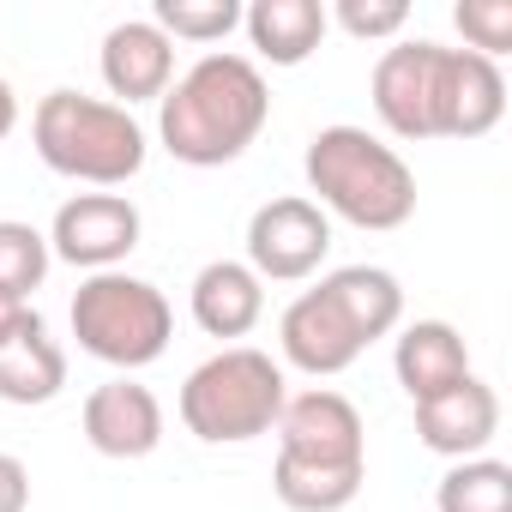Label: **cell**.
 <instances>
[{"label": "cell", "mask_w": 512, "mask_h": 512, "mask_svg": "<svg viewBox=\"0 0 512 512\" xmlns=\"http://www.w3.org/2000/svg\"><path fill=\"white\" fill-rule=\"evenodd\" d=\"M272 121V85L235 49L199 55L163 97H157V139L187 169L235 163Z\"/></svg>", "instance_id": "6da1fadb"}, {"label": "cell", "mask_w": 512, "mask_h": 512, "mask_svg": "<svg viewBox=\"0 0 512 512\" xmlns=\"http://www.w3.org/2000/svg\"><path fill=\"white\" fill-rule=\"evenodd\" d=\"M278 464H272V494L290 512H344L362 482H368V428L362 410L332 392L308 386L284 398L278 416Z\"/></svg>", "instance_id": "7a4b0ae2"}, {"label": "cell", "mask_w": 512, "mask_h": 512, "mask_svg": "<svg viewBox=\"0 0 512 512\" xmlns=\"http://www.w3.org/2000/svg\"><path fill=\"white\" fill-rule=\"evenodd\" d=\"M308 193L326 217H344L356 229H404L416 217V169L398 145H386L368 127H320L302 151Z\"/></svg>", "instance_id": "3957f363"}, {"label": "cell", "mask_w": 512, "mask_h": 512, "mask_svg": "<svg viewBox=\"0 0 512 512\" xmlns=\"http://www.w3.org/2000/svg\"><path fill=\"white\" fill-rule=\"evenodd\" d=\"M31 145L55 175L85 181L97 193L127 187L151 157V139L133 121V109L109 97H85V91H49L31 109Z\"/></svg>", "instance_id": "277c9868"}, {"label": "cell", "mask_w": 512, "mask_h": 512, "mask_svg": "<svg viewBox=\"0 0 512 512\" xmlns=\"http://www.w3.org/2000/svg\"><path fill=\"white\" fill-rule=\"evenodd\" d=\"M290 398L284 362H272L253 344H223L181 380V422L205 446H247L278 428Z\"/></svg>", "instance_id": "5b68a950"}, {"label": "cell", "mask_w": 512, "mask_h": 512, "mask_svg": "<svg viewBox=\"0 0 512 512\" xmlns=\"http://www.w3.org/2000/svg\"><path fill=\"white\" fill-rule=\"evenodd\" d=\"M67 320H73L79 350L97 356L103 368H121V374L151 368L169 350V338H175L169 296L151 278H133L127 266L121 272H91L73 290V314Z\"/></svg>", "instance_id": "8992f818"}, {"label": "cell", "mask_w": 512, "mask_h": 512, "mask_svg": "<svg viewBox=\"0 0 512 512\" xmlns=\"http://www.w3.org/2000/svg\"><path fill=\"white\" fill-rule=\"evenodd\" d=\"M446 85H452V49L410 37L374 61L368 97H374L380 127L416 145V139H446Z\"/></svg>", "instance_id": "52a82bcc"}, {"label": "cell", "mask_w": 512, "mask_h": 512, "mask_svg": "<svg viewBox=\"0 0 512 512\" xmlns=\"http://www.w3.org/2000/svg\"><path fill=\"white\" fill-rule=\"evenodd\" d=\"M332 253V217L308 193H278L247 217V272L260 284H302Z\"/></svg>", "instance_id": "ba28073f"}, {"label": "cell", "mask_w": 512, "mask_h": 512, "mask_svg": "<svg viewBox=\"0 0 512 512\" xmlns=\"http://www.w3.org/2000/svg\"><path fill=\"white\" fill-rule=\"evenodd\" d=\"M139 235H145V217L127 193H73L49 223V253L91 278V272H121Z\"/></svg>", "instance_id": "9c48e42d"}, {"label": "cell", "mask_w": 512, "mask_h": 512, "mask_svg": "<svg viewBox=\"0 0 512 512\" xmlns=\"http://www.w3.org/2000/svg\"><path fill=\"white\" fill-rule=\"evenodd\" d=\"M278 350H284V362H290L296 374L332 380V374L356 368L368 344L356 338L350 314L326 296V284H314V290H302V296L284 308V320H278Z\"/></svg>", "instance_id": "30bf717a"}, {"label": "cell", "mask_w": 512, "mask_h": 512, "mask_svg": "<svg viewBox=\"0 0 512 512\" xmlns=\"http://www.w3.org/2000/svg\"><path fill=\"white\" fill-rule=\"evenodd\" d=\"M79 422H85L91 452L121 458V464H127V458H151V452L163 446V404H157V392H151L145 380H133V374L103 380V386L85 398Z\"/></svg>", "instance_id": "8fae6325"}, {"label": "cell", "mask_w": 512, "mask_h": 512, "mask_svg": "<svg viewBox=\"0 0 512 512\" xmlns=\"http://www.w3.org/2000/svg\"><path fill=\"white\" fill-rule=\"evenodd\" d=\"M97 73L109 85V103H121V109L157 103L175 85V43L151 19H121V25H109V37L97 49Z\"/></svg>", "instance_id": "7c38bea8"}, {"label": "cell", "mask_w": 512, "mask_h": 512, "mask_svg": "<svg viewBox=\"0 0 512 512\" xmlns=\"http://www.w3.org/2000/svg\"><path fill=\"white\" fill-rule=\"evenodd\" d=\"M416 434H422L428 452H440L452 464L458 458H482L494 446V434H500V398H494V386L482 374H470L452 392L422 398L416 404Z\"/></svg>", "instance_id": "4fadbf2b"}, {"label": "cell", "mask_w": 512, "mask_h": 512, "mask_svg": "<svg viewBox=\"0 0 512 512\" xmlns=\"http://www.w3.org/2000/svg\"><path fill=\"white\" fill-rule=\"evenodd\" d=\"M392 374L410 392V404H422V398L452 392L476 368H470V344H464V332L452 320H410L392 338Z\"/></svg>", "instance_id": "5bb4252c"}, {"label": "cell", "mask_w": 512, "mask_h": 512, "mask_svg": "<svg viewBox=\"0 0 512 512\" xmlns=\"http://www.w3.org/2000/svg\"><path fill=\"white\" fill-rule=\"evenodd\" d=\"M187 308H193V326L205 338H247L253 326L266 320V284L247 272V260H211L193 272V290H187Z\"/></svg>", "instance_id": "9a60e30c"}, {"label": "cell", "mask_w": 512, "mask_h": 512, "mask_svg": "<svg viewBox=\"0 0 512 512\" xmlns=\"http://www.w3.org/2000/svg\"><path fill=\"white\" fill-rule=\"evenodd\" d=\"M241 31H247V61L260 67V61H272V67H302L320 43H326V31H332V19H326V0H253V7H241Z\"/></svg>", "instance_id": "2e32d148"}, {"label": "cell", "mask_w": 512, "mask_h": 512, "mask_svg": "<svg viewBox=\"0 0 512 512\" xmlns=\"http://www.w3.org/2000/svg\"><path fill=\"white\" fill-rule=\"evenodd\" d=\"M61 386H67V350L49 338V320L31 308L25 326L0 344V404H19V410L55 404Z\"/></svg>", "instance_id": "e0dca14e"}, {"label": "cell", "mask_w": 512, "mask_h": 512, "mask_svg": "<svg viewBox=\"0 0 512 512\" xmlns=\"http://www.w3.org/2000/svg\"><path fill=\"white\" fill-rule=\"evenodd\" d=\"M320 284H326V296L350 314V326H356L362 344H380V338H392V332L404 326V284H398L386 266H338V272H326Z\"/></svg>", "instance_id": "ac0fdd59"}, {"label": "cell", "mask_w": 512, "mask_h": 512, "mask_svg": "<svg viewBox=\"0 0 512 512\" xmlns=\"http://www.w3.org/2000/svg\"><path fill=\"white\" fill-rule=\"evenodd\" d=\"M506 115V73L470 49H452V91H446V139H482Z\"/></svg>", "instance_id": "d6986e66"}, {"label": "cell", "mask_w": 512, "mask_h": 512, "mask_svg": "<svg viewBox=\"0 0 512 512\" xmlns=\"http://www.w3.org/2000/svg\"><path fill=\"white\" fill-rule=\"evenodd\" d=\"M434 512H512V464L488 452L458 458L434 488Z\"/></svg>", "instance_id": "ffe728a7"}, {"label": "cell", "mask_w": 512, "mask_h": 512, "mask_svg": "<svg viewBox=\"0 0 512 512\" xmlns=\"http://www.w3.org/2000/svg\"><path fill=\"white\" fill-rule=\"evenodd\" d=\"M49 266H55L49 235H43L37 223L0 217V296H19V302H31V290H43Z\"/></svg>", "instance_id": "44dd1931"}, {"label": "cell", "mask_w": 512, "mask_h": 512, "mask_svg": "<svg viewBox=\"0 0 512 512\" xmlns=\"http://www.w3.org/2000/svg\"><path fill=\"white\" fill-rule=\"evenodd\" d=\"M151 25H157L169 43L211 49V43H223L229 31H241V7H235V0H157V7H151Z\"/></svg>", "instance_id": "7402d4cb"}, {"label": "cell", "mask_w": 512, "mask_h": 512, "mask_svg": "<svg viewBox=\"0 0 512 512\" xmlns=\"http://www.w3.org/2000/svg\"><path fill=\"white\" fill-rule=\"evenodd\" d=\"M326 19L356 43H404L410 0H338V7H326Z\"/></svg>", "instance_id": "603a6c76"}, {"label": "cell", "mask_w": 512, "mask_h": 512, "mask_svg": "<svg viewBox=\"0 0 512 512\" xmlns=\"http://www.w3.org/2000/svg\"><path fill=\"white\" fill-rule=\"evenodd\" d=\"M452 25H458V37H464L470 55L500 61L512 49V0H458Z\"/></svg>", "instance_id": "cb8c5ba5"}, {"label": "cell", "mask_w": 512, "mask_h": 512, "mask_svg": "<svg viewBox=\"0 0 512 512\" xmlns=\"http://www.w3.org/2000/svg\"><path fill=\"white\" fill-rule=\"evenodd\" d=\"M0 512H31V470L13 452H0Z\"/></svg>", "instance_id": "d4e9b609"}, {"label": "cell", "mask_w": 512, "mask_h": 512, "mask_svg": "<svg viewBox=\"0 0 512 512\" xmlns=\"http://www.w3.org/2000/svg\"><path fill=\"white\" fill-rule=\"evenodd\" d=\"M25 314H31V302H19V296H0V344H7V338L25 326Z\"/></svg>", "instance_id": "484cf974"}, {"label": "cell", "mask_w": 512, "mask_h": 512, "mask_svg": "<svg viewBox=\"0 0 512 512\" xmlns=\"http://www.w3.org/2000/svg\"><path fill=\"white\" fill-rule=\"evenodd\" d=\"M19 127V97H13V85L7 79H0V139H7Z\"/></svg>", "instance_id": "4316f807"}]
</instances>
